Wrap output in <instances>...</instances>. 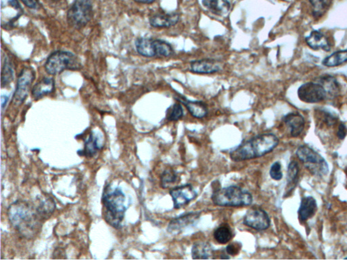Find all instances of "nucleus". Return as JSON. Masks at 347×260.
Here are the masks:
<instances>
[{
	"mask_svg": "<svg viewBox=\"0 0 347 260\" xmlns=\"http://www.w3.org/2000/svg\"><path fill=\"white\" fill-rule=\"evenodd\" d=\"M279 138L271 133L257 135L241 144L230 152V158L235 162H241L263 157L277 147Z\"/></svg>",
	"mask_w": 347,
	"mask_h": 260,
	"instance_id": "nucleus-1",
	"label": "nucleus"
},
{
	"mask_svg": "<svg viewBox=\"0 0 347 260\" xmlns=\"http://www.w3.org/2000/svg\"><path fill=\"white\" fill-rule=\"evenodd\" d=\"M8 214L11 224L23 235H33L38 231V211L35 212L27 202L16 201L10 206Z\"/></svg>",
	"mask_w": 347,
	"mask_h": 260,
	"instance_id": "nucleus-2",
	"label": "nucleus"
},
{
	"mask_svg": "<svg viewBox=\"0 0 347 260\" xmlns=\"http://www.w3.org/2000/svg\"><path fill=\"white\" fill-rule=\"evenodd\" d=\"M125 197L119 188L113 189L110 185L105 187L102 197V203L105 208V218L108 224L115 228H120L124 218L126 207Z\"/></svg>",
	"mask_w": 347,
	"mask_h": 260,
	"instance_id": "nucleus-3",
	"label": "nucleus"
},
{
	"mask_svg": "<svg viewBox=\"0 0 347 260\" xmlns=\"http://www.w3.org/2000/svg\"><path fill=\"white\" fill-rule=\"evenodd\" d=\"M212 201L217 206L245 207L252 204L253 197L242 188L230 186L214 191Z\"/></svg>",
	"mask_w": 347,
	"mask_h": 260,
	"instance_id": "nucleus-4",
	"label": "nucleus"
},
{
	"mask_svg": "<svg viewBox=\"0 0 347 260\" xmlns=\"http://www.w3.org/2000/svg\"><path fill=\"white\" fill-rule=\"evenodd\" d=\"M81 66V62L75 54L67 51L58 50L48 56L44 68L48 75H56L65 70H79Z\"/></svg>",
	"mask_w": 347,
	"mask_h": 260,
	"instance_id": "nucleus-5",
	"label": "nucleus"
},
{
	"mask_svg": "<svg viewBox=\"0 0 347 260\" xmlns=\"http://www.w3.org/2000/svg\"><path fill=\"white\" fill-rule=\"evenodd\" d=\"M93 17L91 0H75L66 13L68 25L75 29L85 27Z\"/></svg>",
	"mask_w": 347,
	"mask_h": 260,
	"instance_id": "nucleus-6",
	"label": "nucleus"
},
{
	"mask_svg": "<svg viewBox=\"0 0 347 260\" xmlns=\"http://www.w3.org/2000/svg\"><path fill=\"white\" fill-rule=\"evenodd\" d=\"M135 46L137 52L145 57H169L174 54L171 45L164 40L140 38L135 41Z\"/></svg>",
	"mask_w": 347,
	"mask_h": 260,
	"instance_id": "nucleus-7",
	"label": "nucleus"
},
{
	"mask_svg": "<svg viewBox=\"0 0 347 260\" xmlns=\"http://www.w3.org/2000/svg\"><path fill=\"white\" fill-rule=\"evenodd\" d=\"M297 155L300 161L303 162L305 167L311 174L318 177L326 176L329 172V166L324 158L310 146H299L297 150Z\"/></svg>",
	"mask_w": 347,
	"mask_h": 260,
	"instance_id": "nucleus-8",
	"label": "nucleus"
},
{
	"mask_svg": "<svg viewBox=\"0 0 347 260\" xmlns=\"http://www.w3.org/2000/svg\"><path fill=\"white\" fill-rule=\"evenodd\" d=\"M298 97L306 103H317L330 99L326 90L318 81L303 84L298 90Z\"/></svg>",
	"mask_w": 347,
	"mask_h": 260,
	"instance_id": "nucleus-9",
	"label": "nucleus"
},
{
	"mask_svg": "<svg viewBox=\"0 0 347 260\" xmlns=\"http://www.w3.org/2000/svg\"><path fill=\"white\" fill-rule=\"evenodd\" d=\"M35 79V73L33 69L25 67L18 76L17 88L13 97L15 105H21L26 99L29 90Z\"/></svg>",
	"mask_w": 347,
	"mask_h": 260,
	"instance_id": "nucleus-10",
	"label": "nucleus"
},
{
	"mask_svg": "<svg viewBox=\"0 0 347 260\" xmlns=\"http://www.w3.org/2000/svg\"><path fill=\"white\" fill-rule=\"evenodd\" d=\"M243 223L252 229L263 231L269 228L270 220L267 213L262 208L252 207L246 212Z\"/></svg>",
	"mask_w": 347,
	"mask_h": 260,
	"instance_id": "nucleus-11",
	"label": "nucleus"
},
{
	"mask_svg": "<svg viewBox=\"0 0 347 260\" xmlns=\"http://www.w3.org/2000/svg\"><path fill=\"white\" fill-rule=\"evenodd\" d=\"M23 9L17 0H2V25L4 28L13 26L23 15Z\"/></svg>",
	"mask_w": 347,
	"mask_h": 260,
	"instance_id": "nucleus-12",
	"label": "nucleus"
},
{
	"mask_svg": "<svg viewBox=\"0 0 347 260\" xmlns=\"http://www.w3.org/2000/svg\"><path fill=\"white\" fill-rule=\"evenodd\" d=\"M170 195L173 200L174 208L180 209L194 200L197 196V193L193 186L186 184L170 190Z\"/></svg>",
	"mask_w": 347,
	"mask_h": 260,
	"instance_id": "nucleus-13",
	"label": "nucleus"
},
{
	"mask_svg": "<svg viewBox=\"0 0 347 260\" xmlns=\"http://www.w3.org/2000/svg\"><path fill=\"white\" fill-rule=\"evenodd\" d=\"M201 216V213L191 212L182 215L170 221L168 226V232L170 234H178L189 226H193Z\"/></svg>",
	"mask_w": 347,
	"mask_h": 260,
	"instance_id": "nucleus-14",
	"label": "nucleus"
},
{
	"mask_svg": "<svg viewBox=\"0 0 347 260\" xmlns=\"http://www.w3.org/2000/svg\"><path fill=\"white\" fill-rule=\"evenodd\" d=\"M223 64L219 60L201 59L194 60L190 64V69L197 74H213L222 70Z\"/></svg>",
	"mask_w": 347,
	"mask_h": 260,
	"instance_id": "nucleus-15",
	"label": "nucleus"
},
{
	"mask_svg": "<svg viewBox=\"0 0 347 260\" xmlns=\"http://www.w3.org/2000/svg\"><path fill=\"white\" fill-rule=\"evenodd\" d=\"M180 15L176 13H158L150 19L151 26L156 28H169L177 24Z\"/></svg>",
	"mask_w": 347,
	"mask_h": 260,
	"instance_id": "nucleus-16",
	"label": "nucleus"
},
{
	"mask_svg": "<svg viewBox=\"0 0 347 260\" xmlns=\"http://www.w3.org/2000/svg\"><path fill=\"white\" fill-rule=\"evenodd\" d=\"M283 121L290 129V134L297 138L303 133L305 128V119L299 113H290L284 117Z\"/></svg>",
	"mask_w": 347,
	"mask_h": 260,
	"instance_id": "nucleus-17",
	"label": "nucleus"
},
{
	"mask_svg": "<svg viewBox=\"0 0 347 260\" xmlns=\"http://www.w3.org/2000/svg\"><path fill=\"white\" fill-rule=\"evenodd\" d=\"M317 210V201L313 197H303L301 199V205H300L299 210H298L299 220L301 222H306L314 216Z\"/></svg>",
	"mask_w": 347,
	"mask_h": 260,
	"instance_id": "nucleus-18",
	"label": "nucleus"
},
{
	"mask_svg": "<svg viewBox=\"0 0 347 260\" xmlns=\"http://www.w3.org/2000/svg\"><path fill=\"white\" fill-rule=\"evenodd\" d=\"M176 99L185 105L190 114L195 118H204L209 113L206 105L202 102L189 101L182 97L176 98Z\"/></svg>",
	"mask_w": 347,
	"mask_h": 260,
	"instance_id": "nucleus-19",
	"label": "nucleus"
},
{
	"mask_svg": "<svg viewBox=\"0 0 347 260\" xmlns=\"http://www.w3.org/2000/svg\"><path fill=\"white\" fill-rule=\"evenodd\" d=\"M55 82L52 77H44L33 85L31 95L35 100L42 99L54 91Z\"/></svg>",
	"mask_w": 347,
	"mask_h": 260,
	"instance_id": "nucleus-20",
	"label": "nucleus"
},
{
	"mask_svg": "<svg viewBox=\"0 0 347 260\" xmlns=\"http://www.w3.org/2000/svg\"><path fill=\"white\" fill-rule=\"evenodd\" d=\"M308 46L314 50H322L329 52L331 50L330 42L326 37L319 31H313L305 39Z\"/></svg>",
	"mask_w": 347,
	"mask_h": 260,
	"instance_id": "nucleus-21",
	"label": "nucleus"
},
{
	"mask_svg": "<svg viewBox=\"0 0 347 260\" xmlns=\"http://www.w3.org/2000/svg\"><path fill=\"white\" fill-rule=\"evenodd\" d=\"M203 7L214 15L225 16L231 9V4L228 0H202Z\"/></svg>",
	"mask_w": 347,
	"mask_h": 260,
	"instance_id": "nucleus-22",
	"label": "nucleus"
},
{
	"mask_svg": "<svg viewBox=\"0 0 347 260\" xmlns=\"http://www.w3.org/2000/svg\"><path fill=\"white\" fill-rule=\"evenodd\" d=\"M299 166L296 161H292L288 165L287 171V187L285 197L289 196L295 190L299 182Z\"/></svg>",
	"mask_w": 347,
	"mask_h": 260,
	"instance_id": "nucleus-23",
	"label": "nucleus"
},
{
	"mask_svg": "<svg viewBox=\"0 0 347 260\" xmlns=\"http://www.w3.org/2000/svg\"><path fill=\"white\" fill-rule=\"evenodd\" d=\"M191 254L193 259H207L214 255V249L209 242H197L193 244Z\"/></svg>",
	"mask_w": 347,
	"mask_h": 260,
	"instance_id": "nucleus-24",
	"label": "nucleus"
},
{
	"mask_svg": "<svg viewBox=\"0 0 347 260\" xmlns=\"http://www.w3.org/2000/svg\"><path fill=\"white\" fill-rule=\"evenodd\" d=\"M101 146L99 144L97 135L95 134V132H92L85 142V148L84 150H82V154L80 155H84L88 157H93L98 150L101 149Z\"/></svg>",
	"mask_w": 347,
	"mask_h": 260,
	"instance_id": "nucleus-25",
	"label": "nucleus"
},
{
	"mask_svg": "<svg viewBox=\"0 0 347 260\" xmlns=\"http://www.w3.org/2000/svg\"><path fill=\"white\" fill-rule=\"evenodd\" d=\"M317 81L320 82L326 90L328 94L329 99H334L340 91L339 84L334 77L330 75H325L319 77Z\"/></svg>",
	"mask_w": 347,
	"mask_h": 260,
	"instance_id": "nucleus-26",
	"label": "nucleus"
},
{
	"mask_svg": "<svg viewBox=\"0 0 347 260\" xmlns=\"http://www.w3.org/2000/svg\"><path fill=\"white\" fill-rule=\"evenodd\" d=\"M347 62V50L337 51L323 60V65L327 67H334Z\"/></svg>",
	"mask_w": 347,
	"mask_h": 260,
	"instance_id": "nucleus-27",
	"label": "nucleus"
},
{
	"mask_svg": "<svg viewBox=\"0 0 347 260\" xmlns=\"http://www.w3.org/2000/svg\"><path fill=\"white\" fill-rule=\"evenodd\" d=\"M233 237V232L230 226L227 224H223L219 226L214 232V238L219 244L228 243Z\"/></svg>",
	"mask_w": 347,
	"mask_h": 260,
	"instance_id": "nucleus-28",
	"label": "nucleus"
},
{
	"mask_svg": "<svg viewBox=\"0 0 347 260\" xmlns=\"http://www.w3.org/2000/svg\"><path fill=\"white\" fill-rule=\"evenodd\" d=\"M177 173L172 168H167L160 177V186L162 189H168L177 182Z\"/></svg>",
	"mask_w": 347,
	"mask_h": 260,
	"instance_id": "nucleus-29",
	"label": "nucleus"
},
{
	"mask_svg": "<svg viewBox=\"0 0 347 260\" xmlns=\"http://www.w3.org/2000/svg\"><path fill=\"white\" fill-rule=\"evenodd\" d=\"M309 2L313 7L314 17H321L330 7L332 0H309Z\"/></svg>",
	"mask_w": 347,
	"mask_h": 260,
	"instance_id": "nucleus-30",
	"label": "nucleus"
},
{
	"mask_svg": "<svg viewBox=\"0 0 347 260\" xmlns=\"http://www.w3.org/2000/svg\"><path fill=\"white\" fill-rule=\"evenodd\" d=\"M184 116V111L181 104L175 103L170 107L166 112V118L168 121H178Z\"/></svg>",
	"mask_w": 347,
	"mask_h": 260,
	"instance_id": "nucleus-31",
	"label": "nucleus"
},
{
	"mask_svg": "<svg viewBox=\"0 0 347 260\" xmlns=\"http://www.w3.org/2000/svg\"><path fill=\"white\" fill-rule=\"evenodd\" d=\"M13 69L11 62H5V64L3 68V72H2V85H9L13 81Z\"/></svg>",
	"mask_w": 347,
	"mask_h": 260,
	"instance_id": "nucleus-32",
	"label": "nucleus"
},
{
	"mask_svg": "<svg viewBox=\"0 0 347 260\" xmlns=\"http://www.w3.org/2000/svg\"><path fill=\"white\" fill-rule=\"evenodd\" d=\"M269 175L270 178L274 181H281L283 178V173L282 171V165L279 161L275 162L270 167Z\"/></svg>",
	"mask_w": 347,
	"mask_h": 260,
	"instance_id": "nucleus-33",
	"label": "nucleus"
},
{
	"mask_svg": "<svg viewBox=\"0 0 347 260\" xmlns=\"http://www.w3.org/2000/svg\"><path fill=\"white\" fill-rule=\"evenodd\" d=\"M242 249V245L237 242H233V243L229 244L226 247V252L227 254L231 255H236L239 253Z\"/></svg>",
	"mask_w": 347,
	"mask_h": 260,
	"instance_id": "nucleus-34",
	"label": "nucleus"
},
{
	"mask_svg": "<svg viewBox=\"0 0 347 260\" xmlns=\"http://www.w3.org/2000/svg\"><path fill=\"white\" fill-rule=\"evenodd\" d=\"M337 137L340 140H344L347 134V128L344 124L339 125L338 131H337Z\"/></svg>",
	"mask_w": 347,
	"mask_h": 260,
	"instance_id": "nucleus-35",
	"label": "nucleus"
},
{
	"mask_svg": "<svg viewBox=\"0 0 347 260\" xmlns=\"http://www.w3.org/2000/svg\"><path fill=\"white\" fill-rule=\"evenodd\" d=\"M27 7L30 9H38L39 8L38 0H21Z\"/></svg>",
	"mask_w": 347,
	"mask_h": 260,
	"instance_id": "nucleus-36",
	"label": "nucleus"
},
{
	"mask_svg": "<svg viewBox=\"0 0 347 260\" xmlns=\"http://www.w3.org/2000/svg\"><path fill=\"white\" fill-rule=\"evenodd\" d=\"M136 3L140 4H145V5H150V4H152L154 3L156 0H134Z\"/></svg>",
	"mask_w": 347,
	"mask_h": 260,
	"instance_id": "nucleus-37",
	"label": "nucleus"
},
{
	"mask_svg": "<svg viewBox=\"0 0 347 260\" xmlns=\"http://www.w3.org/2000/svg\"><path fill=\"white\" fill-rule=\"evenodd\" d=\"M2 108L4 109L5 108V105H7L8 100H9V98L7 97H2Z\"/></svg>",
	"mask_w": 347,
	"mask_h": 260,
	"instance_id": "nucleus-38",
	"label": "nucleus"
},
{
	"mask_svg": "<svg viewBox=\"0 0 347 260\" xmlns=\"http://www.w3.org/2000/svg\"><path fill=\"white\" fill-rule=\"evenodd\" d=\"M344 259H347V257H345Z\"/></svg>",
	"mask_w": 347,
	"mask_h": 260,
	"instance_id": "nucleus-39",
	"label": "nucleus"
}]
</instances>
